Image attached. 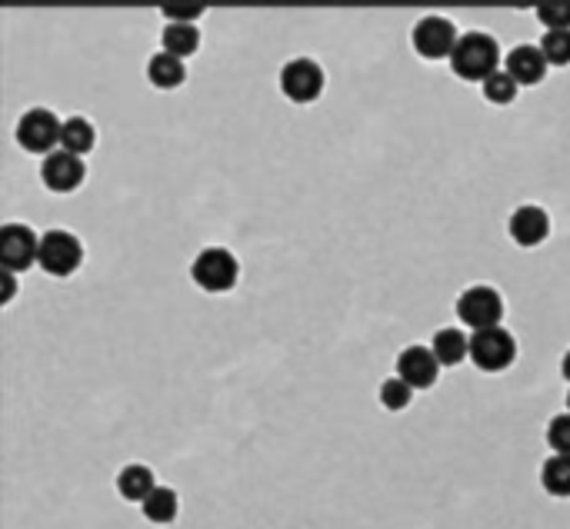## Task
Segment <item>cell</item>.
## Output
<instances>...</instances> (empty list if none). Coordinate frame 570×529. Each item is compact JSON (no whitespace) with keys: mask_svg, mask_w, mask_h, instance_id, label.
I'll use <instances>...</instances> for the list:
<instances>
[{"mask_svg":"<svg viewBox=\"0 0 570 529\" xmlns=\"http://www.w3.org/2000/svg\"><path fill=\"white\" fill-rule=\"evenodd\" d=\"M537 18L547 31H570V0H544L537 4Z\"/></svg>","mask_w":570,"mask_h":529,"instance_id":"603a6c76","label":"cell"},{"mask_svg":"<svg viewBox=\"0 0 570 529\" xmlns=\"http://www.w3.org/2000/svg\"><path fill=\"white\" fill-rule=\"evenodd\" d=\"M98 143V134H94V124L88 117H67L64 120V130H60V150L73 153V157H84L91 153Z\"/></svg>","mask_w":570,"mask_h":529,"instance_id":"e0dca14e","label":"cell"},{"mask_svg":"<svg viewBox=\"0 0 570 529\" xmlns=\"http://www.w3.org/2000/svg\"><path fill=\"white\" fill-rule=\"evenodd\" d=\"M547 447H550L554 453L570 457V413H557V416L547 423Z\"/></svg>","mask_w":570,"mask_h":529,"instance_id":"d4e9b609","label":"cell"},{"mask_svg":"<svg viewBox=\"0 0 570 529\" xmlns=\"http://www.w3.org/2000/svg\"><path fill=\"white\" fill-rule=\"evenodd\" d=\"M184 77H187L184 60L168 50H160L147 60V80L157 87V91H174V87L184 83Z\"/></svg>","mask_w":570,"mask_h":529,"instance_id":"9a60e30c","label":"cell"},{"mask_svg":"<svg viewBox=\"0 0 570 529\" xmlns=\"http://www.w3.org/2000/svg\"><path fill=\"white\" fill-rule=\"evenodd\" d=\"M457 41H460V34L454 31V24H451L447 18H437V14L421 18V21L414 24V34H411L414 50H418L421 57H428V60H444V57L451 60Z\"/></svg>","mask_w":570,"mask_h":529,"instance_id":"9c48e42d","label":"cell"},{"mask_svg":"<svg viewBox=\"0 0 570 529\" xmlns=\"http://www.w3.org/2000/svg\"><path fill=\"white\" fill-rule=\"evenodd\" d=\"M397 377L411 387V390H431L441 377V364L434 357V349L424 346V343H414L400 349L397 357Z\"/></svg>","mask_w":570,"mask_h":529,"instance_id":"30bf717a","label":"cell"},{"mask_svg":"<svg viewBox=\"0 0 570 529\" xmlns=\"http://www.w3.org/2000/svg\"><path fill=\"white\" fill-rule=\"evenodd\" d=\"M567 413H570V393H567Z\"/></svg>","mask_w":570,"mask_h":529,"instance_id":"f1b7e54d","label":"cell"},{"mask_svg":"<svg viewBox=\"0 0 570 529\" xmlns=\"http://www.w3.org/2000/svg\"><path fill=\"white\" fill-rule=\"evenodd\" d=\"M508 233L517 246H540L550 233V217L544 207L537 204H524L511 214L508 220Z\"/></svg>","mask_w":570,"mask_h":529,"instance_id":"7c38bea8","label":"cell"},{"mask_svg":"<svg viewBox=\"0 0 570 529\" xmlns=\"http://www.w3.org/2000/svg\"><path fill=\"white\" fill-rule=\"evenodd\" d=\"M14 294H18V274L0 267V303H11Z\"/></svg>","mask_w":570,"mask_h":529,"instance_id":"4316f807","label":"cell"},{"mask_svg":"<svg viewBox=\"0 0 570 529\" xmlns=\"http://www.w3.org/2000/svg\"><path fill=\"white\" fill-rule=\"evenodd\" d=\"M60 130H64V120H57V114L34 107L18 120V143L27 153L47 157V153H54V143H60Z\"/></svg>","mask_w":570,"mask_h":529,"instance_id":"ba28073f","label":"cell"},{"mask_svg":"<svg viewBox=\"0 0 570 529\" xmlns=\"http://www.w3.org/2000/svg\"><path fill=\"white\" fill-rule=\"evenodd\" d=\"M160 44H164L168 54H174V57L184 60V57L197 54V47H201V31H197V24H168L164 34H160Z\"/></svg>","mask_w":570,"mask_h":529,"instance_id":"ffe728a7","label":"cell"},{"mask_svg":"<svg viewBox=\"0 0 570 529\" xmlns=\"http://www.w3.org/2000/svg\"><path fill=\"white\" fill-rule=\"evenodd\" d=\"M153 490H157L153 470L144 467V463H127V467L117 473V493H121L127 503H144Z\"/></svg>","mask_w":570,"mask_h":529,"instance_id":"2e32d148","label":"cell"},{"mask_svg":"<svg viewBox=\"0 0 570 529\" xmlns=\"http://www.w3.org/2000/svg\"><path fill=\"white\" fill-rule=\"evenodd\" d=\"M560 373H563V380L570 383V349L563 353V360H560Z\"/></svg>","mask_w":570,"mask_h":529,"instance_id":"83f0119b","label":"cell"},{"mask_svg":"<svg viewBox=\"0 0 570 529\" xmlns=\"http://www.w3.org/2000/svg\"><path fill=\"white\" fill-rule=\"evenodd\" d=\"M517 91H521V83H517L508 70H498L491 80H483V97L491 101V104H498V107L514 104Z\"/></svg>","mask_w":570,"mask_h":529,"instance_id":"44dd1931","label":"cell"},{"mask_svg":"<svg viewBox=\"0 0 570 529\" xmlns=\"http://www.w3.org/2000/svg\"><path fill=\"white\" fill-rule=\"evenodd\" d=\"M201 14H204L201 4H194V8H174V4H168V8H164V18H168L171 24H194Z\"/></svg>","mask_w":570,"mask_h":529,"instance_id":"484cf974","label":"cell"},{"mask_svg":"<svg viewBox=\"0 0 570 529\" xmlns=\"http://www.w3.org/2000/svg\"><path fill=\"white\" fill-rule=\"evenodd\" d=\"M547 57L537 44H517L511 54H508V73L521 83V87H534L547 77Z\"/></svg>","mask_w":570,"mask_h":529,"instance_id":"4fadbf2b","label":"cell"},{"mask_svg":"<svg viewBox=\"0 0 570 529\" xmlns=\"http://www.w3.org/2000/svg\"><path fill=\"white\" fill-rule=\"evenodd\" d=\"M41 237L27 223H4L0 227V267L4 271H27L37 263Z\"/></svg>","mask_w":570,"mask_h":529,"instance_id":"8992f818","label":"cell"},{"mask_svg":"<svg viewBox=\"0 0 570 529\" xmlns=\"http://www.w3.org/2000/svg\"><path fill=\"white\" fill-rule=\"evenodd\" d=\"M191 277L201 290L224 294V290H233L240 277V263L227 246H204L191 263Z\"/></svg>","mask_w":570,"mask_h":529,"instance_id":"7a4b0ae2","label":"cell"},{"mask_svg":"<svg viewBox=\"0 0 570 529\" xmlns=\"http://www.w3.org/2000/svg\"><path fill=\"white\" fill-rule=\"evenodd\" d=\"M457 317L464 326H470L474 333L477 330H491V326H501L504 320V297L487 287V284H477V287H467L460 297H457Z\"/></svg>","mask_w":570,"mask_h":529,"instance_id":"5b68a950","label":"cell"},{"mask_svg":"<svg viewBox=\"0 0 570 529\" xmlns=\"http://www.w3.org/2000/svg\"><path fill=\"white\" fill-rule=\"evenodd\" d=\"M537 47L544 50L547 64H554V67L570 64V31H547Z\"/></svg>","mask_w":570,"mask_h":529,"instance_id":"7402d4cb","label":"cell"},{"mask_svg":"<svg viewBox=\"0 0 570 529\" xmlns=\"http://www.w3.org/2000/svg\"><path fill=\"white\" fill-rule=\"evenodd\" d=\"M470 360L477 370L498 373L508 370L517 360V340L511 330L504 326H491V330H477L470 333Z\"/></svg>","mask_w":570,"mask_h":529,"instance_id":"3957f363","label":"cell"},{"mask_svg":"<svg viewBox=\"0 0 570 529\" xmlns=\"http://www.w3.org/2000/svg\"><path fill=\"white\" fill-rule=\"evenodd\" d=\"M323 91V70L310 57H294L281 70V94L294 104H310Z\"/></svg>","mask_w":570,"mask_h":529,"instance_id":"52a82bcc","label":"cell"},{"mask_svg":"<svg viewBox=\"0 0 570 529\" xmlns=\"http://www.w3.org/2000/svg\"><path fill=\"white\" fill-rule=\"evenodd\" d=\"M84 176H88V166H84V157H73L67 150H54L44 157L41 163V181L47 191L54 194H70L77 191L80 184H84Z\"/></svg>","mask_w":570,"mask_h":529,"instance_id":"8fae6325","label":"cell"},{"mask_svg":"<svg viewBox=\"0 0 570 529\" xmlns=\"http://www.w3.org/2000/svg\"><path fill=\"white\" fill-rule=\"evenodd\" d=\"M540 486H544L550 496L567 499V496H570V457H563V453L547 457L544 467H540Z\"/></svg>","mask_w":570,"mask_h":529,"instance_id":"d6986e66","label":"cell"},{"mask_svg":"<svg viewBox=\"0 0 570 529\" xmlns=\"http://www.w3.org/2000/svg\"><path fill=\"white\" fill-rule=\"evenodd\" d=\"M140 509H144V516H147L150 522L168 526V522H174L178 513H181V496H178V490H171V486H157V490L140 503Z\"/></svg>","mask_w":570,"mask_h":529,"instance_id":"ac0fdd59","label":"cell"},{"mask_svg":"<svg viewBox=\"0 0 570 529\" xmlns=\"http://www.w3.org/2000/svg\"><path fill=\"white\" fill-rule=\"evenodd\" d=\"M84 263V246L70 230H47L41 233L37 267L50 277H70Z\"/></svg>","mask_w":570,"mask_h":529,"instance_id":"277c9868","label":"cell"},{"mask_svg":"<svg viewBox=\"0 0 570 529\" xmlns=\"http://www.w3.org/2000/svg\"><path fill=\"white\" fill-rule=\"evenodd\" d=\"M411 396H414V390L407 387L400 377H390V380L380 383V403L387 410H407V406H411Z\"/></svg>","mask_w":570,"mask_h":529,"instance_id":"cb8c5ba5","label":"cell"},{"mask_svg":"<svg viewBox=\"0 0 570 529\" xmlns=\"http://www.w3.org/2000/svg\"><path fill=\"white\" fill-rule=\"evenodd\" d=\"M451 70L460 80H470V83L491 80L501 70V44L483 31L460 34V41L451 54Z\"/></svg>","mask_w":570,"mask_h":529,"instance_id":"6da1fadb","label":"cell"},{"mask_svg":"<svg viewBox=\"0 0 570 529\" xmlns=\"http://www.w3.org/2000/svg\"><path fill=\"white\" fill-rule=\"evenodd\" d=\"M431 349H434V357H437L441 367H457L470 357V336L457 326H444V330L434 333Z\"/></svg>","mask_w":570,"mask_h":529,"instance_id":"5bb4252c","label":"cell"}]
</instances>
